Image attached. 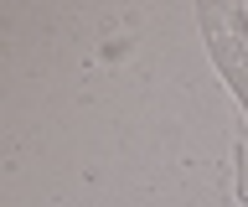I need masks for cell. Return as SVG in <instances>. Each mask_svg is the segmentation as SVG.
Wrapping results in <instances>:
<instances>
[{"instance_id": "obj_1", "label": "cell", "mask_w": 248, "mask_h": 207, "mask_svg": "<svg viewBox=\"0 0 248 207\" xmlns=\"http://www.w3.org/2000/svg\"><path fill=\"white\" fill-rule=\"evenodd\" d=\"M197 21H202V36H207V52H212L217 73L228 78L232 98L248 114V11L243 5H207L202 0Z\"/></svg>"}]
</instances>
